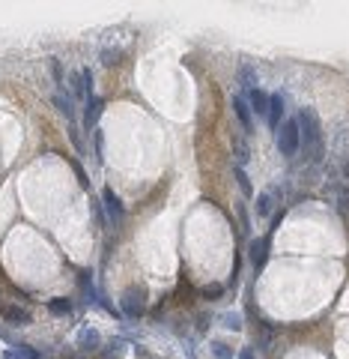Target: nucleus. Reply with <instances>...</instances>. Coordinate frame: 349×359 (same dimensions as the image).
<instances>
[{
	"label": "nucleus",
	"instance_id": "obj_2",
	"mask_svg": "<svg viewBox=\"0 0 349 359\" xmlns=\"http://www.w3.org/2000/svg\"><path fill=\"white\" fill-rule=\"evenodd\" d=\"M275 141H278V150L281 156H295L298 147H301V129H298V120H287L278 132H275Z\"/></svg>",
	"mask_w": 349,
	"mask_h": 359
},
{
	"label": "nucleus",
	"instance_id": "obj_24",
	"mask_svg": "<svg viewBox=\"0 0 349 359\" xmlns=\"http://www.w3.org/2000/svg\"><path fill=\"white\" fill-rule=\"evenodd\" d=\"M221 294H224V287H221V284H209V287H203V297H206V299L221 297Z\"/></svg>",
	"mask_w": 349,
	"mask_h": 359
},
{
	"label": "nucleus",
	"instance_id": "obj_1",
	"mask_svg": "<svg viewBox=\"0 0 349 359\" xmlns=\"http://www.w3.org/2000/svg\"><path fill=\"white\" fill-rule=\"evenodd\" d=\"M298 129H301V147L310 162H322L325 156V141H322V126L314 108H301L298 111Z\"/></svg>",
	"mask_w": 349,
	"mask_h": 359
},
{
	"label": "nucleus",
	"instance_id": "obj_12",
	"mask_svg": "<svg viewBox=\"0 0 349 359\" xmlns=\"http://www.w3.org/2000/svg\"><path fill=\"white\" fill-rule=\"evenodd\" d=\"M271 209H275V195H271V192H263V195L257 198V204H254V212L260 215V219H268Z\"/></svg>",
	"mask_w": 349,
	"mask_h": 359
},
{
	"label": "nucleus",
	"instance_id": "obj_22",
	"mask_svg": "<svg viewBox=\"0 0 349 359\" xmlns=\"http://www.w3.org/2000/svg\"><path fill=\"white\" fill-rule=\"evenodd\" d=\"M51 72H54V81L60 84V90H63V66H60V60L57 57H51Z\"/></svg>",
	"mask_w": 349,
	"mask_h": 359
},
{
	"label": "nucleus",
	"instance_id": "obj_21",
	"mask_svg": "<svg viewBox=\"0 0 349 359\" xmlns=\"http://www.w3.org/2000/svg\"><path fill=\"white\" fill-rule=\"evenodd\" d=\"M102 63H105V66L120 63V51H116V48H105V51H102Z\"/></svg>",
	"mask_w": 349,
	"mask_h": 359
},
{
	"label": "nucleus",
	"instance_id": "obj_16",
	"mask_svg": "<svg viewBox=\"0 0 349 359\" xmlns=\"http://www.w3.org/2000/svg\"><path fill=\"white\" fill-rule=\"evenodd\" d=\"M233 177H236V183H239L242 195H245V198H251V195H254V186H251V180H248L245 168H233Z\"/></svg>",
	"mask_w": 349,
	"mask_h": 359
},
{
	"label": "nucleus",
	"instance_id": "obj_15",
	"mask_svg": "<svg viewBox=\"0 0 349 359\" xmlns=\"http://www.w3.org/2000/svg\"><path fill=\"white\" fill-rule=\"evenodd\" d=\"M233 153H236V168H242V165L251 159V153H248V144H245L242 138H233Z\"/></svg>",
	"mask_w": 349,
	"mask_h": 359
},
{
	"label": "nucleus",
	"instance_id": "obj_3",
	"mask_svg": "<svg viewBox=\"0 0 349 359\" xmlns=\"http://www.w3.org/2000/svg\"><path fill=\"white\" fill-rule=\"evenodd\" d=\"M120 305H123V314H126V317H140L143 308H146V291H143L140 284L126 287V294H123Z\"/></svg>",
	"mask_w": 349,
	"mask_h": 359
},
{
	"label": "nucleus",
	"instance_id": "obj_20",
	"mask_svg": "<svg viewBox=\"0 0 349 359\" xmlns=\"http://www.w3.org/2000/svg\"><path fill=\"white\" fill-rule=\"evenodd\" d=\"M15 356L18 359H39V350H33L30 344H15Z\"/></svg>",
	"mask_w": 349,
	"mask_h": 359
},
{
	"label": "nucleus",
	"instance_id": "obj_14",
	"mask_svg": "<svg viewBox=\"0 0 349 359\" xmlns=\"http://www.w3.org/2000/svg\"><path fill=\"white\" fill-rule=\"evenodd\" d=\"M239 84H242L248 93H251V90H257V72H254L248 63H242V66H239Z\"/></svg>",
	"mask_w": 349,
	"mask_h": 359
},
{
	"label": "nucleus",
	"instance_id": "obj_10",
	"mask_svg": "<svg viewBox=\"0 0 349 359\" xmlns=\"http://www.w3.org/2000/svg\"><path fill=\"white\" fill-rule=\"evenodd\" d=\"M233 114L239 117V123H242V129H245L248 135L254 132V120H251V105H248V99H242V96L233 99Z\"/></svg>",
	"mask_w": 349,
	"mask_h": 359
},
{
	"label": "nucleus",
	"instance_id": "obj_28",
	"mask_svg": "<svg viewBox=\"0 0 349 359\" xmlns=\"http://www.w3.org/2000/svg\"><path fill=\"white\" fill-rule=\"evenodd\" d=\"M346 177H349V165H346Z\"/></svg>",
	"mask_w": 349,
	"mask_h": 359
},
{
	"label": "nucleus",
	"instance_id": "obj_11",
	"mask_svg": "<svg viewBox=\"0 0 349 359\" xmlns=\"http://www.w3.org/2000/svg\"><path fill=\"white\" fill-rule=\"evenodd\" d=\"M78 347L93 353V350H102V335L93 329V327H84L81 332H78Z\"/></svg>",
	"mask_w": 349,
	"mask_h": 359
},
{
	"label": "nucleus",
	"instance_id": "obj_23",
	"mask_svg": "<svg viewBox=\"0 0 349 359\" xmlns=\"http://www.w3.org/2000/svg\"><path fill=\"white\" fill-rule=\"evenodd\" d=\"M93 141H96V159L102 162V153H105V141H102V132H99V129L93 132Z\"/></svg>",
	"mask_w": 349,
	"mask_h": 359
},
{
	"label": "nucleus",
	"instance_id": "obj_9",
	"mask_svg": "<svg viewBox=\"0 0 349 359\" xmlns=\"http://www.w3.org/2000/svg\"><path fill=\"white\" fill-rule=\"evenodd\" d=\"M281 117H284V96L281 93H271V99H268V129H281Z\"/></svg>",
	"mask_w": 349,
	"mask_h": 359
},
{
	"label": "nucleus",
	"instance_id": "obj_26",
	"mask_svg": "<svg viewBox=\"0 0 349 359\" xmlns=\"http://www.w3.org/2000/svg\"><path fill=\"white\" fill-rule=\"evenodd\" d=\"M239 219H242V231L248 234V228H251V222H248V215H245V207L239 204Z\"/></svg>",
	"mask_w": 349,
	"mask_h": 359
},
{
	"label": "nucleus",
	"instance_id": "obj_17",
	"mask_svg": "<svg viewBox=\"0 0 349 359\" xmlns=\"http://www.w3.org/2000/svg\"><path fill=\"white\" fill-rule=\"evenodd\" d=\"M72 308H75V305H72V299H63V297L48 302V311H51V314H72Z\"/></svg>",
	"mask_w": 349,
	"mask_h": 359
},
{
	"label": "nucleus",
	"instance_id": "obj_27",
	"mask_svg": "<svg viewBox=\"0 0 349 359\" xmlns=\"http://www.w3.org/2000/svg\"><path fill=\"white\" fill-rule=\"evenodd\" d=\"M242 359H257V356H254V350H251V347H245V350H242Z\"/></svg>",
	"mask_w": 349,
	"mask_h": 359
},
{
	"label": "nucleus",
	"instance_id": "obj_5",
	"mask_svg": "<svg viewBox=\"0 0 349 359\" xmlns=\"http://www.w3.org/2000/svg\"><path fill=\"white\" fill-rule=\"evenodd\" d=\"M102 111H105V99L93 93V96L84 102V129H87V132H96V123H99Z\"/></svg>",
	"mask_w": 349,
	"mask_h": 359
},
{
	"label": "nucleus",
	"instance_id": "obj_4",
	"mask_svg": "<svg viewBox=\"0 0 349 359\" xmlns=\"http://www.w3.org/2000/svg\"><path fill=\"white\" fill-rule=\"evenodd\" d=\"M102 207H105L107 222H110L113 228H120V225H123V219H126V207H123V201H120V198H116V192H113V189H102Z\"/></svg>",
	"mask_w": 349,
	"mask_h": 359
},
{
	"label": "nucleus",
	"instance_id": "obj_8",
	"mask_svg": "<svg viewBox=\"0 0 349 359\" xmlns=\"http://www.w3.org/2000/svg\"><path fill=\"white\" fill-rule=\"evenodd\" d=\"M268 99H271V96H268L266 90H260V87L248 93V105H251V111H254L260 120H268Z\"/></svg>",
	"mask_w": 349,
	"mask_h": 359
},
{
	"label": "nucleus",
	"instance_id": "obj_6",
	"mask_svg": "<svg viewBox=\"0 0 349 359\" xmlns=\"http://www.w3.org/2000/svg\"><path fill=\"white\" fill-rule=\"evenodd\" d=\"M268 237H260V239H251V245H248V258H251V267L260 272L263 267H266V261H268Z\"/></svg>",
	"mask_w": 349,
	"mask_h": 359
},
{
	"label": "nucleus",
	"instance_id": "obj_13",
	"mask_svg": "<svg viewBox=\"0 0 349 359\" xmlns=\"http://www.w3.org/2000/svg\"><path fill=\"white\" fill-rule=\"evenodd\" d=\"M3 314H6V320H12L15 327H24V323H30V311L27 308H21V305H6L3 308Z\"/></svg>",
	"mask_w": 349,
	"mask_h": 359
},
{
	"label": "nucleus",
	"instance_id": "obj_7",
	"mask_svg": "<svg viewBox=\"0 0 349 359\" xmlns=\"http://www.w3.org/2000/svg\"><path fill=\"white\" fill-rule=\"evenodd\" d=\"M54 105H57V111H60L69 123H75V117H78V102L72 99V93L57 90V93H54Z\"/></svg>",
	"mask_w": 349,
	"mask_h": 359
},
{
	"label": "nucleus",
	"instance_id": "obj_25",
	"mask_svg": "<svg viewBox=\"0 0 349 359\" xmlns=\"http://www.w3.org/2000/svg\"><path fill=\"white\" fill-rule=\"evenodd\" d=\"M72 168H75V177L81 180V186H90V180H87V174H84V168L78 165V162H72Z\"/></svg>",
	"mask_w": 349,
	"mask_h": 359
},
{
	"label": "nucleus",
	"instance_id": "obj_18",
	"mask_svg": "<svg viewBox=\"0 0 349 359\" xmlns=\"http://www.w3.org/2000/svg\"><path fill=\"white\" fill-rule=\"evenodd\" d=\"M209 350H212L215 359H233V350H230V344H224V341H212Z\"/></svg>",
	"mask_w": 349,
	"mask_h": 359
},
{
	"label": "nucleus",
	"instance_id": "obj_19",
	"mask_svg": "<svg viewBox=\"0 0 349 359\" xmlns=\"http://www.w3.org/2000/svg\"><path fill=\"white\" fill-rule=\"evenodd\" d=\"M224 327H227V329H242V314L227 311V314H224Z\"/></svg>",
	"mask_w": 349,
	"mask_h": 359
}]
</instances>
